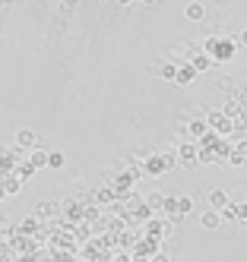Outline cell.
I'll list each match as a JSON object with an SVG mask.
<instances>
[{"label": "cell", "mask_w": 247, "mask_h": 262, "mask_svg": "<svg viewBox=\"0 0 247 262\" xmlns=\"http://www.w3.org/2000/svg\"><path fill=\"white\" fill-rule=\"evenodd\" d=\"M203 51H206L213 60H232L235 51H238V41H235V38H219V35H213V38H206Z\"/></svg>", "instance_id": "1"}, {"label": "cell", "mask_w": 247, "mask_h": 262, "mask_svg": "<svg viewBox=\"0 0 247 262\" xmlns=\"http://www.w3.org/2000/svg\"><path fill=\"white\" fill-rule=\"evenodd\" d=\"M181 161H178V152L175 155H152V158H146V174H165V171H171V167H178Z\"/></svg>", "instance_id": "2"}, {"label": "cell", "mask_w": 247, "mask_h": 262, "mask_svg": "<svg viewBox=\"0 0 247 262\" xmlns=\"http://www.w3.org/2000/svg\"><path fill=\"white\" fill-rule=\"evenodd\" d=\"M16 145L23 152H32V148H42V139H38V133L32 126H23V129H16Z\"/></svg>", "instance_id": "3"}, {"label": "cell", "mask_w": 247, "mask_h": 262, "mask_svg": "<svg viewBox=\"0 0 247 262\" xmlns=\"http://www.w3.org/2000/svg\"><path fill=\"white\" fill-rule=\"evenodd\" d=\"M178 161H181L184 167H197V164H200V145L184 142V145L178 148Z\"/></svg>", "instance_id": "4"}, {"label": "cell", "mask_w": 247, "mask_h": 262, "mask_svg": "<svg viewBox=\"0 0 247 262\" xmlns=\"http://www.w3.org/2000/svg\"><path fill=\"white\" fill-rule=\"evenodd\" d=\"M200 224H203L206 231H216L219 224H222V212H219V209H206V212L200 215Z\"/></svg>", "instance_id": "5"}, {"label": "cell", "mask_w": 247, "mask_h": 262, "mask_svg": "<svg viewBox=\"0 0 247 262\" xmlns=\"http://www.w3.org/2000/svg\"><path fill=\"white\" fill-rule=\"evenodd\" d=\"M184 16H187L190 23H203V19H206V7L200 4V0H194V4L184 7Z\"/></svg>", "instance_id": "6"}, {"label": "cell", "mask_w": 247, "mask_h": 262, "mask_svg": "<svg viewBox=\"0 0 247 262\" xmlns=\"http://www.w3.org/2000/svg\"><path fill=\"white\" fill-rule=\"evenodd\" d=\"M206 120H209V126H213V129H216V133H222V136L228 133V129H232V120H228V117H222V114H219V111H213V114H209Z\"/></svg>", "instance_id": "7"}, {"label": "cell", "mask_w": 247, "mask_h": 262, "mask_svg": "<svg viewBox=\"0 0 247 262\" xmlns=\"http://www.w3.org/2000/svg\"><path fill=\"white\" fill-rule=\"evenodd\" d=\"M194 79H197V70L190 67V60H187L184 67H178V76H175V85H190V82H194Z\"/></svg>", "instance_id": "8"}, {"label": "cell", "mask_w": 247, "mask_h": 262, "mask_svg": "<svg viewBox=\"0 0 247 262\" xmlns=\"http://www.w3.org/2000/svg\"><path fill=\"white\" fill-rule=\"evenodd\" d=\"M26 161L32 164V171H42V167H48V152H45V148H32Z\"/></svg>", "instance_id": "9"}, {"label": "cell", "mask_w": 247, "mask_h": 262, "mask_svg": "<svg viewBox=\"0 0 247 262\" xmlns=\"http://www.w3.org/2000/svg\"><path fill=\"white\" fill-rule=\"evenodd\" d=\"M228 202H232V199H228L225 190H219V186H216V190H209V209H219V212H222Z\"/></svg>", "instance_id": "10"}, {"label": "cell", "mask_w": 247, "mask_h": 262, "mask_svg": "<svg viewBox=\"0 0 247 262\" xmlns=\"http://www.w3.org/2000/svg\"><path fill=\"white\" fill-rule=\"evenodd\" d=\"M187 133L194 136V139H203L206 133H213V129H209V120H190L187 123Z\"/></svg>", "instance_id": "11"}, {"label": "cell", "mask_w": 247, "mask_h": 262, "mask_svg": "<svg viewBox=\"0 0 247 262\" xmlns=\"http://www.w3.org/2000/svg\"><path fill=\"white\" fill-rule=\"evenodd\" d=\"M213 63H216V60L209 57V54H194V57H190V67H194L197 73H206L209 67H213Z\"/></svg>", "instance_id": "12"}, {"label": "cell", "mask_w": 247, "mask_h": 262, "mask_svg": "<svg viewBox=\"0 0 247 262\" xmlns=\"http://www.w3.org/2000/svg\"><path fill=\"white\" fill-rule=\"evenodd\" d=\"M0 183H4V193L7 196H16L19 190H23V177H4Z\"/></svg>", "instance_id": "13"}, {"label": "cell", "mask_w": 247, "mask_h": 262, "mask_svg": "<svg viewBox=\"0 0 247 262\" xmlns=\"http://www.w3.org/2000/svg\"><path fill=\"white\" fill-rule=\"evenodd\" d=\"M156 73H159L162 79L175 82V76H178V63H159V67H156Z\"/></svg>", "instance_id": "14"}, {"label": "cell", "mask_w": 247, "mask_h": 262, "mask_svg": "<svg viewBox=\"0 0 247 262\" xmlns=\"http://www.w3.org/2000/svg\"><path fill=\"white\" fill-rule=\"evenodd\" d=\"M64 164H67V155L61 152V148H54V152H48V167H54V171H61Z\"/></svg>", "instance_id": "15"}, {"label": "cell", "mask_w": 247, "mask_h": 262, "mask_svg": "<svg viewBox=\"0 0 247 262\" xmlns=\"http://www.w3.org/2000/svg\"><path fill=\"white\" fill-rule=\"evenodd\" d=\"M190 212H194V199H190V196H178V215L184 218Z\"/></svg>", "instance_id": "16"}, {"label": "cell", "mask_w": 247, "mask_h": 262, "mask_svg": "<svg viewBox=\"0 0 247 262\" xmlns=\"http://www.w3.org/2000/svg\"><path fill=\"white\" fill-rule=\"evenodd\" d=\"M146 205H149L152 212H162V209H165V196H162V193H152V196L146 199Z\"/></svg>", "instance_id": "17"}, {"label": "cell", "mask_w": 247, "mask_h": 262, "mask_svg": "<svg viewBox=\"0 0 247 262\" xmlns=\"http://www.w3.org/2000/svg\"><path fill=\"white\" fill-rule=\"evenodd\" d=\"M241 209H244V205H235V202H228L225 209H222V218H241V215H244Z\"/></svg>", "instance_id": "18"}, {"label": "cell", "mask_w": 247, "mask_h": 262, "mask_svg": "<svg viewBox=\"0 0 247 262\" xmlns=\"http://www.w3.org/2000/svg\"><path fill=\"white\" fill-rule=\"evenodd\" d=\"M235 41H238L241 48H247V29H241V32H238V38H235Z\"/></svg>", "instance_id": "19"}, {"label": "cell", "mask_w": 247, "mask_h": 262, "mask_svg": "<svg viewBox=\"0 0 247 262\" xmlns=\"http://www.w3.org/2000/svg\"><path fill=\"white\" fill-rule=\"evenodd\" d=\"M114 4H118V7H130V4H133V0H114Z\"/></svg>", "instance_id": "20"}, {"label": "cell", "mask_w": 247, "mask_h": 262, "mask_svg": "<svg viewBox=\"0 0 247 262\" xmlns=\"http://www.w3.org/2000/svg\"><path fill=\"white\" fill-rule=\"evenodd\" d=\"M156 262H168V256H165V253H159V256H156Z\"/></svg>", "instance_id": "21"}, {"label": "cell", "mask_w": 247, "mask_h": 262, "mask_svg": "<svg viewBox=\"0 0 247 262\" xmlns=\"http://www.w3.org/2000/svg\"><path fill=\"white\" fill-rule=\"evenodd\" d=\"M64 4H67V7H73V4H76V0H64Z\"/></svg>", "instance_id": "22"}, {"label": "cell", "mask_w": 247, "mask_h": 262, "mask_svg": "<svg viewBox=\"0 0 247 262\" xmlns=\"http://www.w3.org/2000/svg\"><path fill=\"white\" fill-rule=\"evenodd\" d=\"M143 4H156V0H143Z\"/></svg>", "instance_id": "23"}]
</instances>
